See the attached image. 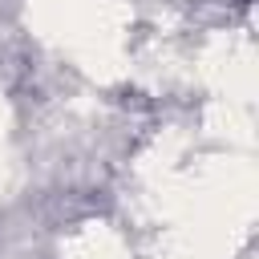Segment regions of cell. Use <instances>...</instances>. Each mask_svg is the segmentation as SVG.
<instances>
[{
	"label": "cell",
	"mask_w": 259,
	"mask_h": 259,
	"mask_svg": "<svg viewBox=\"0 0 259 259\" xmlns=\"http://www.w3.org/2000/svg\"><path fill=\"white\" fill-rule=\"evenodd\" d=\"M36 24L73 69H109L130 49V16L117 0H40Z\"/></svg>",
	"instance_id": "6da1fadb"
}]
</instances>
